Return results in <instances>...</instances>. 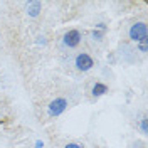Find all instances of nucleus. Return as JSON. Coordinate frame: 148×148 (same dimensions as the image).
Here are the masks:
<instances>
[{
    "mask_svg": "<svg viewBox=\"0 0 148 148\" xmlns=\"http://www.w3.org/2000/svg\"><path fill=\"white\" fill-rule=\"evenodd\" d=\"M34 148H44V141H42V140H36Z\"/></svg>",
    "mask_w": 148,
    "mask_h": 148,
    "instance_id": "13",
    "label": "nucleus"
},
{
    "mask_svg": "<svg viewBox=\"0 0 148 148\" xmlns=\"http://www.w3.org/2000/svg\"><path fill=\"white\" fill-rule=\"evenodd\" d=\"M108 91H110L108 84H106V83H101V81H96V83L91 86V91H89V92H91L92 98H96V99H98V98L104 96Z\"/></svg>",
    "mask_w": 148,
    "mask_h": 148,
    "instance_id": "6",
    "label": "nucleus"
},
{
    "mask_svg": "<svg viewBox=\"0 0 148 148\" xmlns=\"http://www.w3.org/2000/svg\"><path fill=\"white\" fill-rule=\"evenodd\" d=\"M62 148H84L81 143H77V141H69V143H66Z\"/></svg>",
    "mask_w": 148,
    "mask_h": 148,
    "instance_id": "11",
    "label": "nucleus"
},
{
    "mask_svg": "<svg viewBox=\"0 0 148 148\" xmlns=\"http://www.w3.org/2000/svg\"><path fill=\"white\" fill-rule=\"evenodd\" d=\"M94 29H99V30H104V32H108V25H106L104 22H98V24L94 25Z\"/></svg>",
    "mask_w": 148,
    "mask_h": 148,
    "instance_id": "12",
    "label": "nucleus"
},
{
    "mask_svg": "<svg viewBox=\"0 0 148 148\" xmlns=\"http://www.w3.org/2000/svg\"><path fill=\"white\" fill-rule=\"evenodd\" d=\"M128 37H130V40L135 42V44H140V42L148 40V25H147V22L138 20V22L131 24L130 29H128Z\"/></svg>",
    "mask_w": 148,
    "mask_h": 148,
    "instance_id": "1",
    "label": "nucleus"
},
{
    "mask_svg": "<svg viewBox=\"0 0 148 148\" xmlns=\"http://www.w3.org/2000/svg\"><path fill=\"white\" fill-rule=\"evenodd\" d=\"M74 67H76V71H79V73H88V71H91L92 67H94V59H92V56L88 54V52H79V54H76V57H74Z\"/></svg>",
    "mask_w": 148,
    "mask_h": 148,
    "instance_id": "4",
    "label": "nucleus"
},
{
    "mask_svg": "<svg viewBox=\"0 0 148 148\" xmlns=\"http://www.w3.org/2000/svg\"><path fill=\"white\" fill-rule=\"evenodd\" d=\"M104 36H106L104 30H99V29H92L91 30V39L94 42H101L103 39H104Z\"/></svg>",
    "mask_w": 148,
    "mask_h": 148,
    "instance_id": "7",
    "label": "nucleus"
},
{
    "mask_svg": "<svg viewBox=\"0 0 148 148\" xmlns=\"http://www.w3.org/2000/svg\"><path fill=\"white\" fill-rule=\"evenodd\" d=\"M136 49H138L141 54H147L148 52V40H145V42H140V44H136Z\"/></svg>",
    "mask_w": 148,
    "mask_h": 148,
    "instance_id": "9",
    "label": "nucleus"
},
{
    "mask_svg": "<svg viewBox=\"0 0 148 148\" xmlns=\"http://www.w3.org/2000/svg\"><path fill=\"white\" fill-rule=\"evenodd\" d=\"M46 44H47V37L46 36H37L36 46H46Z\"/></svg>",
    "mask_w": 148,
    "mask_h": 148,
    "instance_id": "10",
    "label": "nucleus"
},
{
    "mask_svg": "<svg viewBox=\"0 0 148 148\" xmlns=\"http://www.w3.org/2000/svg\"><path fill=\"white\" fill-rule=\"evenodd\" d=\"M67 108H69V101L66 98H62V96H57V98H54L52 101L47 104L46 113L49 118H59L62 113H66Z\"/></svg>",
    "mask_w": 148,
    "mask_h": 148,
    "instance_id": "2",
    "label": "nucleus"
},
{
    "mask_svg": "<svg viewBox=\"0 0 148 148\" xmlns=\"http://www.w3.org/2000/svg\"><path fill=\"white\" fill-rule=\"evenodd\" d=\"M42 12V2L39 0H30V2H25V14H27L30 18H37Z\"/></svg>",
    "mask_w": 148,
    "mask_h": 148,
    "instance_id": "5",
    "label": "nucleus"
},
{
    "mask_svg": "<svg viewBox=\"0 0 148 148\" xmlns=\"http://www.w3.org/2000/svg\"><path fill=\"white\" fill-rule=\"evenodd\" d=\"M61 42H62V46L66 49H76V47L83 42V34L77 29H69V30H66L64 34H62Z\"/></svg>",
    "mask_w": 148,
    "mask_h": 148,
    "instance_id": "3",
    "label": "nucleus"
},
{
    "mask_svg": "<svg viewBox=\"0 0 148 148\" xmlns=\"http://www.w3.org/2000/svg\"><path fill=\"white\" fill-rule=\"evenodd\" d=\"M140 131H141L143 136H147L148 135V118L147 116H143V118L140 120Z\"/></svg>",
    "mask_w": 148,
    "mask_h": 148,
    "instance_id": "8",
    "label": "nucleus"
}]
</instances>
